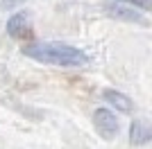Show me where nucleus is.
Wrapping results in <instances>:
<instances>
[{"instance_id": "obj_2", "label": "nucleus", "mask_w": 152, "mask_h": 149, "mask_svg": "<svg viewBox=\"0 0 152 149\" xmlns=\"http://www.w3.org/2000/svg\"><path fill=\"white\" fill-rule=\"evenodd\" d=\"M93 122H95V129L102 138H114L118 133V122H116V115L107 108H98L93 115Z\"/></svg>"}, {"instance_id": "obj_6", "label": "nucleus", "mask_w": 152, "mask_h": 149, "mask_svg": "<svg viewBox=\"0 0 152 149\" xmlns=\"http://www.w3.org/2000/svg\"><path fill=\"white\" fill-rule=\"evenodd\" d=\"M107 9L114 14V16H121V18H127V20H143V16H141L136 9H129V7H123V5H109Z\"/></svg>"}, {"instance_id": "obj_3", "label": "nucleus", "mask_w": 152, "mask_h": 149, "mask_svg": "<svg viewBox=\"0 0 152 149\" xmlns=\"http://www.w3.org/2000/svg\"><path fill=\"white\" fill-rule=\"evenodd\" d=\"M7 32H9L12 36H16V38L27 36V34H30V14L27 12L14 14L12 18H9V23H7Z\"/></svg>"}, {"instance_id": "obj_8", "label": "nucleus", "mask_w": 152, "mask_h": 149, "mask_svg": "<svg viewBox=\"0 0 152 149\" xmlns=\"http://www.w3.org/2000/svg\"><path fill=\"white\" fill-rule=\"evenodd\" d=\"M127 2H134V5H141V7H148V0H127Z\"/></svg>"}, {"instance_id": "obj_1", "label": "nucleus", "mask_w": 152, "mask_h": 149, "mask_svg": "<svg viewBox=\"0 0 152 149\" xmlns=\"http://www.w3.org/2000/svg\"><path fill=\"white\" fill-rule=\"evenodd\" d=\"M27 56L37 59V61H43V63H50V66H84L89 61L86 54L82 50L73 48V45H66V43H37V45H27L23 48Z\"/></svg>"}, {"instance_id": "obj_5", "label": "nucleus", "mask_w": 152, "mask_h": 149, "mask_svg": "<svg viewBox=\"0 0 152 149\" xmlns=\"http://www.w3.org/2000/svg\"><path fill=\"white\" fill-rule=\"evenodd\" d=\"M150 140V127H148L145 120H136L132 124V142L136 145H143Z\"/></svg>"}, {"instance_id": "obj_4", "label": "nucleus", "mask_w": 152, "mask_h": 149, "mask_svg": "<svg viewBox=\"0 0 152 149\" xmlns=\"http://www.w3.org/2000/svg\"><path fill=\"white\" fill-rule=\"evenodd\" d=\"M104 99H107L109 104H114L118 111H132V99L127 97V95H123V93H116V90H107L104 93Z\"/></svg>"}, {"instance_id": "obj_7", "label": "nucleus", "mask_w": 152, "mask_h": 149, "mask_svg": "<svg viewBox=\"0 0 152 149\" xmlns=\"http://www.w3.org/2000/svg\"><path fill=\"white\" fill-rule=\"evenodd\" d=\"M23 2H27V0H2L0 5H2V9H14V7L23 5Z\"/></svg>"}]
</instances>
